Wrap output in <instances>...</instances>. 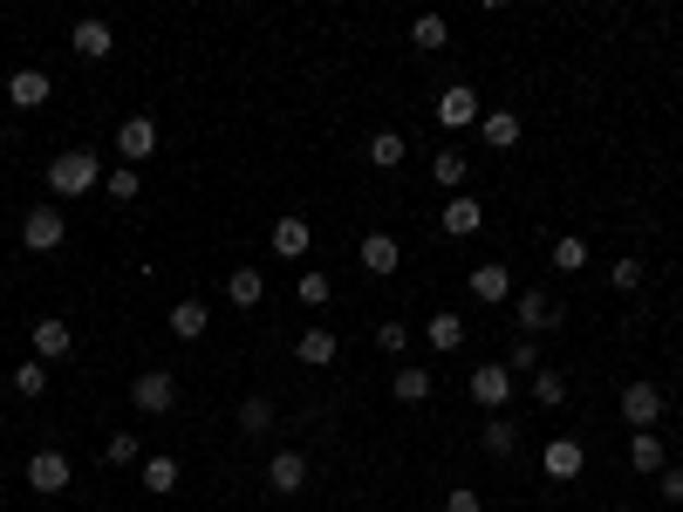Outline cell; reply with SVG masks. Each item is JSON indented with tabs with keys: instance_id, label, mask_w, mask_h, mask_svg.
<instances>
[{
	"instance_id": "6da1fadb",
	"label": "cell",
	"mask_w": 683,
	"mask_h": 512,
	"mask_svg": "<svg viewBox=\"0 0 683 512\" xmlns=\"http://www.w3.org/2000/svg\"><path fill=\"white\" fill-rule=\"evenodd\" d=\"M89 185H103V164H96L89 150H62V158L48 164V192L56 198H83Z\"/></svg>"
},
{
	"instance_id": "7a4b0ae2",
	"label": "cell",
	"mask_w": 683,
	"mask_h": 512,
	"mask_svg": "<svg viewBox=\"0 0 683 512\" xmlns=\"http://www.w3.org/2000/svg\"><path fill=\"white\" fill-rule=\"evenodd\" d=\"M62 240H69L62 205H35V212H21V246H28V253H56Z\"/></svg>"
},
{
	"instance_id": "3957f363",
	"label": "cell",
	"mask_w": 683,
	"mask_h": 512,
	"mask_svg": "<svg viewBox=\"0 0 683 512\" xmlns=\"http://www.w3.org/2000/svg\"><path fill=\"white\" fill-rule=\"evenodd\" d=\"M465 390H472V403H478V410H492V417H499V410L513 403V390H520V382H513V369H505V363H478Z\"/></svg>"
},
{
	"instance_id": "277c9868",
	"label": "cell",
	"mask_w": 683,
	"mask_h": 512,
	"mask_svg": "<svg viewBox=\"0 0 683 512\" xmlns=\"http://www.w3.org/2000/svg\"><path fill=\"white\" fill-rule=\"evenodd\" d=\"M131 403L144 410V417H164V410H179V376L171 369H144L131 382Z\"/></svg>"
},
{
	"instance_id": "5b68a950",
	"label": "cell",
	"mask_w": 683,
	"mask_h": 512,
	"mask_svg": "<svg viewBox=\"0 0 683 512\" xmlns=\"http://www.w3.org/2000/svg\"><path fill=\"white\" fill-rule=\"evenodd\" d=\"M513 321L526 328V336H553V328H561V301L540 294V288H526V294L513 301Z\"/></svg>"
},
{
	"instance_id": "8992f818",
	"label": "cell",
	"mask_w": 683,
	"mask_h": 512,
	"mask_svg": "<svg viewBox=\"0 0 683 512\" xmlns=\"http://www.w3.org/2000/svg\"><path fill=\"white\" fill-rule=\"evenodd\" d=\"M663 410H670V397L656 390V382H622V417L636 424V430H656Z\"/></svg>"
},
{
	"instance_id": "52a82bcc",
	"label": "cell",
	"mask_w": 683,
	"mask_h": 512,
	"mask_svg": "<svg viewBox=\"0 0 683 512\" xmlns=\"http://www.w3.org/2000/svg\"><path fill=\"white\" fill-rule=\"evenodd\" d=\"M431 117L444 123V131H478V117H486V110H478L472 83H451V89L438 96V110H431Z\"/></svg>"
},
{
	"instance_id": "ba28073f",
	"label": "cell",
	"mask_w": 683,
	"mask_h": 512,
	"mask_svg": "<svg viewBox=\"0 0 683 512\" xmlns=\"http://www.w3.org/2000/svg\"><path fill=\"white\" fill-rule=\"evenodd\" d=\"M69 478H75V465H69V451H56V444H41V451L28 458V485H35V492H69Z\"/></svg>"
},
{
	"instance_id": "9c48e42d",
	"label": "cell",
	"mask_w": 683,
	"mask_h": 512,
	"mask_svg": "<svg viewBox=\"0 0 683 512\" xmlns=\"http://www.w3.org/2000/svg\"><path fill=\"white\" fill-rule=\"evenodd\" d=\"M581 465H588L581 438H547V451H540V472H547L553 485H574V478H581Z\"/></svg>"
},
{
	"instance_id": "30bf717a",
	"label": "cell",
	"mask_w": 683,
	"mask_h": 512,
	"mask_svg": "<svg viewBox=\"0 0 683 512\" xmlns=\"http://www.w3.org/2000/svg\"><path fill=\"white\" fill-rule=\"evenodd\" d=\"M438 225H444V240H472L478 225H486V205L465 198V192H451V198H444V212H438Z\"/></svg>"
},
{
	"instance_id": "8fae6325",
	"label": "cell",
	"mask_w": 683,
	"mask_h": 512,
	"mask_svg": "<svg viewBox=\"0 0 683 512\" xmlns=\"http://www.w3.org/2000/svg\"><path fill=\"white\" fill-rule=\"evenodd\" d=\"M28 342H35V363H69V349H75L69 321H56V315H41V321L28 328Z\"/></svg>"
},
{
	"instance_id": "7c38bea8",
	"label": "cell",
	"mask_w": 683,
	"mask_h": 512,
	"mask_svg": "<svg viewBox=\"0 0 683 512\" xmlns=\"http://www.w3.org/2000/svg\"><path fill=\"white\" fill-rule=\"evenodd\" d=\"M117 150H123V164H144L150 150H158V123L150 117H123L117 123Z\"/></svg>"
},
{
	"instance_id": "4fadbf2b",
	"label": "cell",
	"mask_w": 683,
	"mask_h": 512,
	"mask_svg": "<svg viewBox=\"0 0 683 512\" xmlns=\"http://www.w3.org/2000/svg\"><path fill=\"white\" fill-rule=\"evenodd\" d=\"M69 48H75L83 62H103L110 48H117V35H110V21H75V28H69Z\"/></svg>"
},
{
	"instance_id": "5bb4252c",
	"label": "cell",
	"mask_w": 683,
	"mask_h": 512,
	"mask_svg": "<svg viewBox=\"0 0 683 512\" xmlns=\"http://www.w3.org/2000/svg\"><path fill=\"white\" fill-rule=\"evenodd\" d=\"M472 294L486 307H505V294H513V273H505V260H478L472 267Z\"/></svg>"
},
{
	"instance_id": "9a60e30c",
	"label": "cell",
	"mask_w": 683,
	"mask_h": 512,
	"mask_svg": "<svg viewBox=\"0 0 683 512\" xmlns=\"http://www.w3.org/2000/svg\"><path fill=\"white\" fill-rule=\"evenodd\" d=\"M267 485L294 499L301 485H308V458H301V451H273V458H267Z\"/></svg>"
},
{
	"instance_id": "2e32d148",
	"label": "cell",
	"mask_w": 683,
	"mask_h": 512,
	"mask_svg": "<svg viewBox=\"0 0 683 512\" xmlns=\"http://www.w3.org/2000/svg\"><path fill=\"white\" fill-rule=\"evenodd\" d=\"M267 246L281 253V260H301V253L315 246V225L308 219H273V233H267Z\"/></svg>"
},
{
	"instance_id": "e0dca14e",
	"label": "cell",
	"mask_w": 683,
	"mask_h": 512,
	"mask_svg": "<svg viewBox=\"0 0 683 512\" xmlns=\"http://www.w3.org/2000/svg\"><path fill=\"white\" fill-rule=\"evenodd\" d=\"M294 355H301L308 369H328V363L342 355V336H336V328H308V336L294 342Z\"/></svg>"
},
{
	"instance_id": "ac0fdd59",
	"label": "cell",
	"mask_w": 683,
	"mask_h": 512,
	"mask_svg": "<svg viewBox=\"0 0 683 512\" xmlns=\"http://www.w3.org/2000/svg\"><path fill=\"white\" fill-rule=\"evenodd\" d=\"M465 336H472V328H465L459 315H451V307H444V315H431V321H424V342H431L438 355H459V349H465Z\"/></svg>"
},
{
	"instance_id": "d6986e66",
	"label": "cell",
	"mask_w": 683,
	"mask_h": 512,
	"mask_svg": "<svg viewBox=\"0 0 683 512\" xmlns=\"http://www.w3.org/2000/svg\"><path fill=\"white\" fill-rule=\"evenodd\" d=\"M8 102H14V110H41V102H48V75L41 69H14L8 75Z\"/></svg>"
},
{
	"instance_id": "ffe728a7",
	"label": "cell",
	"mask_w": 683,
	"mask_h": 512,
	"mask_svg": "<svg viewBox=\"0 0 683 512\" xmlns=\"http://www.w3.org/2000/svg\"><path fill=\"white\" fill-rule=\"evenodd\" d=\"M520 131H526L520 110H486V117H478V137H486L492 150H513V144H520Z\"/></svg>"
},
{
	"instance_id": "44dd1931",
	"label": "cell",
	"mask_w": 683,
	"mask_h": 512,
	"mask_svg": "<svg viewBox=\"0 0 683 512\" xmlns=\"http://www.w3.org/2000/svg\"><path fill=\"white\" fill-rule=\"evenodd\" d=\"M397 260H403L397 233H363V273H397Z\"/></svg>"
},
{
	"instance_id": "7402d4cb",
	"label": "cell",
	"mask_w": 683,
	"mask_h": 512,
	"mask_svg": "<svg viewBox=\"0 0 683 512\" xmlns=\"http://www.w3.org/2000/svg\"><path fill=\"white\" fill-rule=\"evenodd\" d=\"M431 178H438V185H444V192H459V185H465V178H472V158H465V150H459V144H444V150H438V158H431Z\"/></svg>"
},
{
	"instance_id": "603a6c76",
	"label": "cell",
	"mask_w": 683,
	"mask_h": 512,
	"mask_svg": "<svg viewBox=\"0 0 683 512\" xmlns=\"http://www.w3.org/2000/svg\"><path fill=\"white\" fill-rule=\"evenodd\" d=\"M260 294H267V280L253 273V267H233V273H225V301H233V307H260Z\"/></svg>"
},
{
	"instance_id": "cb8c5ba5",
	"label": "cell",
	"mask_w": 683,
	"mask_h": 512,
	"mask_svg": "<svg viewBox=\"0 0 683 512\" xmlns=\"http://www.w3.org/2000/svg\"><path fill=\"white\" fill-rule=\"evenodd\" d=\"M478 444H486V458H513V444H520V430H513V417H486V430H478Z\"/></svg>"
},
{
	"instance_id": "d4e9b609",
	"label": "cell",
	"mask_w": 683,
	"mask_h": 512,
	"mask_svg": "<svg viewBox=\"0 0 683 512\" xmlns=\"http://www.w3.org/2000/svg\"><path fill=\"white\" fill-rule=\"evenodd\" d=\"M390 390H397V403H424V397H431V390H438V376L411 363V369H397V382H390Z\"/></svg>"
},
{
	"instance_id": "484cf974",
	"label": "cell",
	"mask_w": 683,
	"mask_h": 512,
	"mask_svg": "<svg viewBox=\"0 0 683 512\" xmlns=\"http://www.w3.org/2000/svg\"><path fill=\"white\" fill-rule=\"evenodd\" d=\"M171 336H179V342L206 336V301H179V307H171Z\"/></svg>"
},
{
	"instance_id": "4316f807",
	"label": "cell",
	"mask_w": 683,
	"mask_h": 512,
	"mask_svg": "<svg viewBox=\"0 0 683 512\" xmlns=\"http://www.w3.org/2000/svg\"><path fill=\"white\" fill-rule=\"evenodd\" d=\"M629 465L636 472H663V438H656V430H636V438H629Z\"/></svg>"
},
{
	"instance_id": "83f0119b",
	"label": "cell",
	"mask_w": 683,
	"mask_h": 512,
	"mask_svg": "<svg viewBox=\"0 0 683 512\" xmlns=\"http://www.w3.org/2000/svg\"><path fill=\"white\" fill-rule=\"evenodd\" d=\"M581 267H588V240L561 233V240H553V273H581Z\"/></svg>"
},
{
	"instance_id": "f1b7e54d",
	"label": "cell",
	"mask_w": 683,
	"mask_h": 512,
	"mask_svg": "<svg viewBox=\"0 0 683 512\" xmlns=\"http://www.w3.org/2000/svg\"><path fill=\"white\" fill-rule=\"evenodd\" d=\"M403 150H411V144H403V131H376V137H369V164L397 171V164H403Z\"/></svg>"
},
{
	"instance_id": "f546056e",
	"label": "cell",
	"mask_w": 683,
	"mask_h": 512,
	"mask_svg": "<svg viewBox=\"0 0 683 512\" xmlns=\"http://www.w3.org/2000/svg\"><path fill=\"white\" fill-rule=\"evenodd\" d=\"M240 430H246V438H267V430H273V403L267 397H246L240 403Z\"/></svg>"
},
{
	"instance_id": "4dcf8cb0",
	"label": "cell",
	"mask_w": 683,
	"mask_h": 512,
	"mask_svg": "<svg viewBox=\"0 0 683 512\" xmlns=\"http://www.w3.org/2000/svg\"><path fill=\"white\" fill-rule=\"evenodd\" d=\"M171 485H179V458H144V492H171Z\"/></svg>"
},
{
	"instance_id": "1f68e13d",
	"label": "cell",
	"mask_w": 683,
	"mask_h": 512,
	"mask_svg": "<svg viewBox=\"0 0 683 512\" xmlns=\"http://www.w3.org/2000/svg\"><path fill=\"white\" fill-rule=\"evenodd\" d=\"M103 192H110L117 205H131V198L144 192V178H137V164H117V171H103Z\"/></svg>"
},
{
	"instance_id": "d6a6232c",
	"label": "cell",
	"mask_w": 683,
	"mask_h": 512,
	"mask_svg": "<svg viewBox=\"0 0 683 512\" xmlns=\"http://www.w3.org/2000/svg\"><path fill=\"white\" fill-rule=\"evenodd\" d=\"M534 403H540V410H561V403H568V376H561V369H540V376H534Z\"/></svg>"
},
{
	"instance_id": "836d02e7",
	"label": "cell",
	"mask_w": 683,
	"mask_h": 512,
	"mask_svg": "<svg viewBox=\"0 0 683 512\" xmlns=\"http://www.w3.org/2000/svg\"><path fill=\"white\" fill-rule=\"evenodd\" d=\"M505 369H513V376H540V342L520 336L513 349H505Z\"/></svg>"
},
{
	"instance_id": "e575fe53",
	"label": "cell",
	"mask_w": 683,
	"mask_h": 512,
	"mask_svg": "<svg viewBox=\"0 0 683 512\" xmlns=\"http://www.w3.org/2000/svg\"><path fill=\"white\" fill-rule=\"evenodd\" d=\"M137 458H144V438H131V430H117L103 444V465H137Z\"/></svg>"
},
{
	"instance_id": "d590c367",
	"label": "cell",
	"mask_w": 683,
	"mask_h": 512,
	"mask_svg": "<svg viewBox=\"0 0 683 512\" xmlns=\"http://www.w3.org/2000/svg\"><path fill=\"white\" fill-rule=\"evenodd\" d=\"M411 41H417V48H444V41H451V28H444L438 14H417V21H411Z\"/></svg>"
},
{
	"instance_id": "8d00e7d4",
	"label": "cell",
	"mask_w": 683,
	"mask_h": 512,
	"mask_svg": "<svg viewBox=\"0 0 683 512\" xmlns=\"http://www.w3.org/2000/svg\"><path fill=\"white\" fill-rule=\"evenodd\" d=\"M14 390H21V397H41V390H48V363H21V369H14Z\"/></svg>"
},
{
	"instance_id": "74e56055",
	"label": "cell",
	"mask_w": 683,
	"mask_h": 512,
	"mask_svg": "<svg viewBox=\"0 0 683 512\" xmlns=\"http://www.w3.org/2000/svg\"><path fill=\"white\" fill-rule=\"evenodd\" d=\"M376 349H383V355H403V349H411V328H403V321H383V328H376Z\"/></svg>"
},
{
	"instance_id": "f35d334b",
	"label": "cell",
	"mask_w": 683,
	"mask_h": 512,
	"mask_svg": "<svg viewBox=\"0 0 683 512\" xmlns=\"http://www.w3.org/2000/svg\"><path fill=\"white\" fill-rule=\"evenodd\" d=\"M609 280H615V294H636V288H643V260H615Z\"/></svg>"
},
{
	"instance_id": "ab89813d",
	"label": "cell",
	"mask_w": 683,
	"mask_h": 512,
	"mask_svg": "<svg viewBox=\"0 0 683 512\" xmlns=\"http://www.w3.org/2000/svg\"><path fill=\"white\" fill-rule=\"evenodd\" d=\"M328 294H336V280H328V273H301V301H308V307H321Z\"/></svg>"
},
{
	"instance_id": "60d3db41",
	"label": "cell",
	"mask_w": 683,
	"mask_h": 512,
	"mask_svg": "<svg viewBox=\"0 0 683 512\" xmlns=\"http://www.w3.org/2000/svg\"><path fill=\"white\" fill-rule=\"evenodd\" d=\"M444 512H486V499H478V492H465V485H459V492H444Z\"/></svg>"
},
{
	"instance_id": "b9f144b4",
	"label": "cell",
	"mask_w": 683,
	"mask_h": 512,
	"mask_svg": "<svg viewBox=\"0 0 683 512\" xmlns=\"http://www.w3.org/2000/svg\"><path fill=\"white\" fill-rule=\"evenodd\" d=\"M663 499L683 505V465H663Z\"/></svg>"
},
{
	"instance_id": "7bdbcfd3",
	"label": "cell",
	"mask_w": 683,
	"mask_h": 512,
	"mask_svg": "<svg viewBox=\"0 0 683 512\" xmlns=\"http://www.w3.org/2000/svg\"><path fill=\"white\" fill-rule=\"evenodd\" d=\"M0 390H8V369H0Z\"/></svg>"
}]
</instances>
